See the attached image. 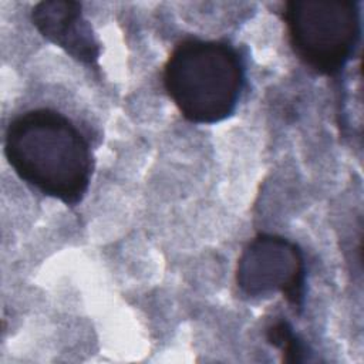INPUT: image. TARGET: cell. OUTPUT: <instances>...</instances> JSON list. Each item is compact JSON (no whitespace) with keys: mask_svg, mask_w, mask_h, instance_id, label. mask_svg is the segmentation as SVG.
Masks as SVG:
<instances>
[{"mask_svg":"<svg viewBox=\"0 0 364 364\" xmlns=\"http://www.w3.org/2000/svg\"><path fill=\"white\" fill-rule=\"evenodd\" d=\"M236 284L249 297L280 291L294 310L303 309L306 264L291 240L260 233L243 249L236 267Z\"/></svg>","mask_w":364,"mask_h":364,"instance_id":"obj_4","label":"cell"},{"mask_svg":"<svg viewBox=\"0 0 364 364\" xmlns=\"http://www.w3.org/2000/svg\"><path fill=\"white\" fill-rule=\"evenodd\" d=\"M267 341L277 347L286 363H301L307 358L306 346L294 334L291 326L286 320H279L270 324L266 330Z\"/></svg>","mask_w":364,"mask_h":364,"instance_id":"obj_6","label":"cell"},{"mask_svg":"<svg viewBox=\"0 0 364 364\" xmlns=\"http://www.w3.org/2000/svg\"><path fill=\"white\" fill-rule=\"evenodd\" d=\"M243 84L240 54L228 41L182 40L164 67L169 98L193 124H216L229 118L237 107Z\"/></svg>","mask_w":364,"mask_h":364,"instance_id":"obj_2","label":"cell"},{"mask_svg":"<svg viewBox=\"0 0 364 364\" xmlns=\"http://www.w3.org/2000/svg\"><path fill=\"white\" fill-rule=\"evenodd\" d=\"M31 20L43 37L63 48L74 60L97 65L100 43L82 16V6L70 0H46L31 10Z\"/></svg>","mask_w":364,"mask_h":364,"instance_id":"obj_5","label":"cell"},{"mask_svg":"<svg viewBox=\"0 0 364 364\" xmlns=\"http://www.w3.org/2000/svg\"><path fill=\"white\" fill-rule=\"evenodd\" d=\"M4 155L21 181L65 205L80 203L88 191L90 144L55 109L36 108L13 118L4 134Z\"/></svg>","mask_w":364,"mask_h":364,"instance_id":"obj_1","label":"cell"},{"mask_svg":"<svg viewBox=\"0 0 364 364\" xmlns=\"http://www.w3.org/2000/svg\"><path fill=\"white\" fill-rule=\"evenodd\" d=\"M294 54L321 75H338L361 37L358 1L291 0L282 10Z\"/></svg>","mask_w":364,"mask_h":364,"instance_id":"obj_3","label":"cell"}]
</instances>
